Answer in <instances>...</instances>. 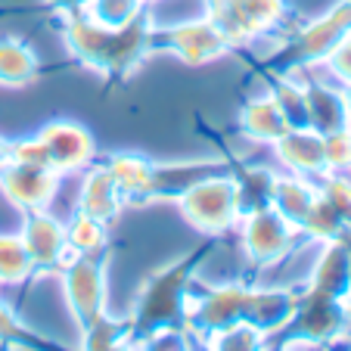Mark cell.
<instances>
[{
    "mask_svg": "<svg viewBox=\"0 0 351 351\" xmlns=\"http://www.w3.org/2000/svg\"><path fill=\"white\" fill-rule=\"evenodd\" d=\"M305 112H308V128H314L317 134H330V131H339V128H348L342 87H330V84H324V81L305 84Z\"/></svg>",
    "mask_w": 351,
    "mask_h": 351,
    "instance_id": "ac0fdd59",
    "label": "cell"
},
{
    "mask_svg": "<svg viewBox=\"0 0 351 351\" xmlns=\"http://www.w3.org/2000/svg\"><path fill=\"white\" fill-rule=\"evenodd\" d=\"M206 252H193L168 267L156 271L143 283L137 295V308L131 317V330L137 339H146L162 330H186V311H190V280L196 261Z\"/></svg>",
    "mask_w": 351,
    "mask_h": 351,
    "instance_id": "7a4b0ae2",
    "label": "cell"
},
{
    "mask_svg": "<svg viewBox=\"0 0 351 351\" xmlns=\"http://www.w3.org/2000/svg\"><path fill=\"white\" fill-rule=\"evenodd\" d=\"M62 289L78 324H90L106 308V261L72 255L62 265Z\"/></svg>",
    "mask_w": 351,
    "mask_h": 351,
    "instance_id": "9c48e42d",
    "label": "cell"
},
{
    "mask_svg": "<svg viewBox=\"0 0 351 351\" xmlns=\"http://www.w3.org/2000/svg\"><path fill=\"white\" fill-rule=\"evenodd\" d=\"M317 190L339 212V218L345 224V239H351V180L345 178V171H326L317 178Z\"/></svg>",
    "mask_w": 351,
    "mask_h": 351,
    "instance_id": "484cf974",
    "label": "cell"
},
{
    "mask_svg": "<svg viewBox=\"0 0 351 351\" xmlns=\"http://www.w3.org/2000/svg\"><path fill=\"white\" fill-rule=\"evenodd\" d=\"M342 103H345V119H348V128H351V84L342 87Z\"/></svg>",
    "mask_w": 351,
    "mask_h": 351,
    "instance_id": "4dcf8cb0",
    "label": "cell"
},
{
    "mask_svg": "<svg viewBox=\"0 0 351 351\" xmlns=\"http://www.w3.org/2000/svg\"><path fill=\"white\" fill-rule=\"evenodd\" d=\"M38 140L44 143L47 168L56 174H78L87 165H93L97 156V143H93L90 131L78 121H50L40 128Z\"/></svg>",
    "mask_w": 351,
    "mask_h": 351,
    "instance_id": "30bf717a",
    "label": "cell"
},
{
    "mask_svg": "<svg viewBox=\"0 0 351 351\" xmlns=\"http://www.w3.org/2000/svg\"><path fill=\"white\" fill-rule=\"evenodd\" d=\"M84 336H81V348H119L125 345L128 339H134V330L131 324H119V320L99 314L97 320L81 326Z\"/></svg>",
    "mask_w": 351,
    "mask_h": 351,
    "instance_id": "d4e9b609",
    "label": "cell"
},
{
    "mask_svg": "<svg viewBox=\"0 0 351 351\" xmlns=\"http://www.w3.org/2000/svg\"><path fill=\"white\" fill-rule=\"evenodd\" d=\"M206 16L221 28L230 47H245L277 32L286 7L283 0H206Z\"/></svg>",
    "mask_w": 351,
    "mask_h": 351,
    "instance_id": "5b68a950",
    "label": "cell"
},
{
    "mask_svg": "<svg viewBox=\"0 0 351 351\" xmlns=\"http://www.w3.org/2000/svg\"><path fill=\"white\" fill-rule=\"evenodd\" d=\"M38 78V56L16 38H0V84L25 87Z\"/></svg>",
    "mask_w": 351,
    "mask_h": 351,
    "instance_id": "ffe728a7",
    "label": "cell"
},
{
    "mask_svg": "<svg viewBox=\"0 0 351 351\" xmlns=\"http://www.w3.org/2000/svg\"><path fill=\"white\" fill-rule=\"evenodd\" d=\"M78 10L87 16V19L97 22V25L121 28V25H128V22L140 19L146 3L143 0H84Z\"/></svg>",
    "mask_w": 351,
    "mask_h": 351,
    "instance_id": "603a6c76",
    "label": "cell"
},
{
    "mask_svg": "<svg viewBox=\"0 0 351 351\" xmlns=\"http://www.w3.org/2000/svg\"><path fill=\"white\" fill-rule=\"evenodd\" d=\"M143 3H149V0H143Z\"/></svg>",
    "mask_w": 351,
    "mask_h": 351,
    "instance_id": "d6a6232c",
    "label": "cell"
},
{
    "mask_svg": "<svg viewBox=\"0 0 351 351\" xmlns=\"http://www.w3.org/2000/svg\"><path fill=\"white\" fill-rule=\"evenodd\" d=\"M78 178V193H75V212H84L90 218L112 224L125 208L119 186H115L112 174L106 165H87L84 171L75 174Z\"/></svg>",
    "mask_w": 351,
    "mask_h": 351,
    "instance_id": "4fadbf2b",
    "label": "cell"
},
{
    "mask_svg": "<svg viewBox=\"0 0 351 351\" xmlns=\"http://www.w3.org/2000/svg\"><path fill=\"white\" fill-rule=\"evenodd\" d=\"M178 208L196 230L208 233V237L237 230L245 212L243 180L230 178V174H206L180 193Z\"/></svg>",
    "mask_w": 351,
    "mask_h": 351,
    "instance_id": "3957f363",
    "label": "cell"
},
{
    "mask_svg": "<svg viewBox=\"0 0 351 351\" xmlns=\"http://www.w3.org/2000/svg\"><path fill=\"white\" fill-rule=\"evenodd\" d=\"M239 128L252 143L271 146L274 140H280L286 131H289V119L280 109V103L274 99V93H261V97H252L239 112Z\"/></svg>",
    "mask_w": 351,
    "mask_h": 351,
    "instance_id": "2e32d148",
    "label": "cell"
},
{
    "mask_svg": "<svg viewBox=\"0 0 351 351\" xmlns=\"http://www.w3.org/2000/svg\"><path fill=\"white\" fill-rule=\"evenodd\" d=\"M32 339L34 332L28 326H22L19 317L0 302V342H32Z\"/></svg>",
    "mask_w": 351,
    "mask_h": 351,
    "instance_id": "f546056e",
    "label": "cell"
},
{
    "mask_svg": "<svg viewBox=\"0 0 351 351\" xmlns=\"http://www.w3.org/2000/svg\"><path fill=\"white\" fill-rule=\"evenodd\" d=\"M249 302H252V286L243 283H221L208 289L202 298L193 302L186 311V330H193L199 339H212L218 332L230 330L237 324H245L249 317Z\"/></svg>",
    "mask_w": 351,
    "mask_h": 351,
    "instance_id": "8992f818",
    "label": "cell"
},
{
    "mask_svg": "<svg viewBox=\"0 0 351 351\" xmlns=\"http://www.w3.org/2000/svg\"><path fill=\"white\" fill-rule=\"evenodd\" d=\"M302 237L311 239V243L324 245V243H336V239H345V224L339 218V212L326 202L324 193H317L314 206L308 208L305 221H302Z\"/></svg>",
    "mask_w": 351,
    "mask_h": 351,
    "instance_id": "7402d4cb",
    "label": "cell"
},
{
    "mask_svg": "<svg viewBox=\"0 0 351 351\" xmlns=\"http://www.w3.org/2000/svg\"><path fill=\"white\" fill-rule=\"evenodd\" d=\"M66 44L78 62L93 72L106 75H131L143 62L146 53H153V28L146 16L128 22L121 28H106L87 19L81 10H66Z\"/></svg>",
    "mask_w": 351,
    "mask_h": 351,
    "instance_id": "6da1fadb",
    "label": "cell"
},
{
    "mask_svg": "<svg viewBox=\"0 0 351 351\" xmlns=\"http://www.w3.org/2000/svg\"><path fill=\"white\" fill-rule=\"evenodd\" d=\"M109 224L90 218L84 212H72L66 218V239L72 255H87V258H103L109 249Z\"/></svg>",
    "mask_w": 351,
    "mask_h": 351,
    "instance_id": "d6986e66",
    "label": "cell"
},
{
    "mask_svg": "<svg viewBox=\"0 0 351 351\" xmlns=\"http://www.w3.org/2000/svg\"><path fill=\"white\" fill-rule=\"evenodd\" d=\"M10 162H22V165H40V168H47L44 143H40L38 137L10 140Z\"/></svg>",
    "mask_w": 351,
    "mask_h": 351,
    "instance_id": "f1b7e54d",
    "label": "cell"
},
{
    "mask_svg": "<svg viewBox=\"0 0 351 351\" xmlns=\"http://www.w3.org/2000/svg\"><path fill=\"white\" fill-rule=\"evenodd\" d=\"M208 162H184V165H156L153 171V199H174L186 190L190 184H196L199 178L208 174Z\"/></svg>",
    "mask_w": 351,
    "mask_h": 351,
    "instance_id": "44dd1931",
    "label": "cell"
},
{
    "mask_svg": "<svg viewBox=\"0 0 351 351\" xmlns=\"http://www.w3.org/2000/svg\"><path fill=\"white\" fill-rule=\"evenodd\" d=\"M271 149L283 171L302 174V178H320V174H326L324 134H317L314 128H289L280 140H274Z\"/></svg>",
    "mask_w": 351,
    "mask_h": 351,
    "instance_id": "5bb4252c",
    "label": "cell"
},
{
    "mask_svg": "<svg viewBox=\"0 0 351 351\" xmlns=\"http://www.w3.org/2000/svg\"><path fill=\"white\" fill-rule=\"evenodd\" d=\"M19 237L28 249L34 271H62V265L72 258L66 239V221L60 215H53L50 208L25 212V224H22Z\"/></svg>",
    "mask_w": 351,
    "mask_h": 351,
    "instance_id": "7c38bea8",
    "label": "cell"
},
{
    "mask_svg": "<svg viewBox=\"0 0 351 351\" xmlns=\"http://www.w3.org/2000/svg\"><path fill=\"white\" fill-rule=\"evenodd\" d=\"M237 230H239V239H243L245 255L258 267L280 265L289 252H295V243L302 237V230L292 221H286L271 202L245 208Z\"/></svg>",
    "mask_w": 351,
    "mask_h": 351,
    "instance_id": "277c9868",
    "label": "cell"
},
{
    "mask_svg": "<svg viewBox=\"0 0 351 351\" xmlns=\"http://www.w3.org/2000/svg\"><path fill=\"white\" fill-rule=\"evenodd\" d=\"M326 69L332 72V78L339 81V87L351 84V28L339 38V44L330 50V56H326Z\"/></svg>",
    "mask_w": 351,
    "mask_h": 351,
    "instance_id": "83f0119b",
    "label": "cell"
},
{
    "mask_svg": "<svg viewBox=\"0 0 351 351\" xmlns=\"http://www.w3.org/2000/svg\"><path fill=\"white\" fill-rule=\"evenodd\" d=\"M317 184H311V178H302V174L292 171H274L267 174V202L283 215L286 221L302 230V221H305L308 208L314 206L317 199Z\"/></svg>",
    "mask_w": 351,
    "mask_h": 351,
    "instance_id": "9a60e30c",
    "label": "cell"
},
{
    "mask_svg": "<svg viewBox=\"0 0 351 351\" xmlns=\"http://www.w3.org/2000/svg\"><path fill=\"white\" fill-rule=\"evenodd\" d=\"M62 174L40 165H22V162H7L0 168V190L3 196L22 212H44L53 206L56 190H60Z\"/></svg>",
    "mask_w": 351,
    "mask_h": 351,
    "instance_id": "8fae6325",
    "label": "cell"
},
{
    "mask_svg": "<svg viewBox=\"0 0 351 351\" xmlns=\"http://www.w3.org/2000/svg\"><path fill=\"white\" fill-rule=\"evenodd\" d=\"M34 274V265L28 258V249L22 237L0 233V283H22Z\"/></svg>",
    "mask_w": 351,
    "mask_h": 351,
    "instance_id": "cb8c5ba5",
    "label": "cell"
},
{
    "mask_svg": "<svg viewBox=\"0 0 351 351\" xmlns=\"http://www.w3.org/2000/svg\"><path fill=\"white\" fill-rule=\"evenodd\" d=\"M7 162H10V140L0 137V168L7 165Z\"/></svg>",
    "mask_w": 351,
    "mask_h": 351,
    "instance_id": "1f68e13d",
    "label": "cell"
},
{
    "mask_svg": "<svg viewBox=\"0 0 351 351\" xmlns=\"http://www.w3.org/2000/svg\"><path fill=\"white\" fill-rule=\"evenodd\" d=\"M324 162L326 171H348L351 168V128L324 134Z\"/></svg>",
    "mask_w": 351,
    "mask_h": 351,
    "instance_id": "4316f807",
    "label": "cell"
},
{
    "mask_svg": "<svg viewBox=\"0 0 351 351\" xmlns=\"http://www.w3.org/2000/svg\"><path fill=\"white\" fill-rule=\"evenodd\" d=\"M348 28H351V0H342V3H336L326 16H320V19H314L311 25L302 28L292 44H286V50L280 53L283 75L324 62Z\"/></svg>",
    "mask_w": 351,
    "mask_h": 351,
    "instance_id": "ba28073f",
    "label": "cell"
},
{
    "mask_svg": "<svg viewBox=\"0 0 351 351\" xmlns=\"http://www.w3.org/2000/svg\"><path fill=\"white\" fill-rule=\"evenodd\" d=\"M121 199L128 202H153V171L156 162H149L140 153H115L106 162Z\"/></svg>",
    "mask_w": 351,
    "mask_h": 351,
    "instance_id": "e0dca14e",
    "label": "cell"
},
{
    "mask_svg": "<svg viewBox=\"0 0 351 351\" xmlns=\"http://www.w3.org/2000/svg\"><path fill=\"white\" fill-rule=\"evenodd\" d=\"M153 50H168L186 66H206L230 50V40L221 34L208 16L178 22L168 28H153Z\"/></svg>",
    "mask_w": 351,
    "mask_h": 351,
    "instance_id": "52a82bcc",
    "label": "cell"
}]
</instances>
